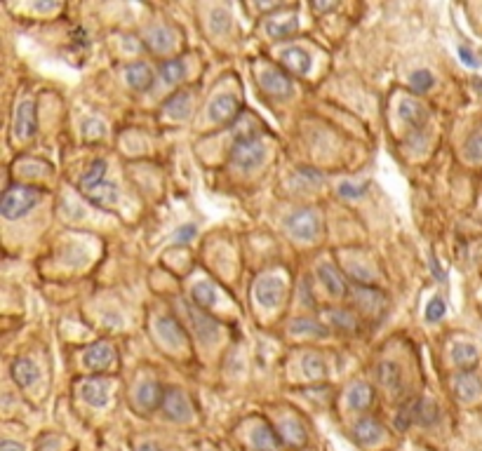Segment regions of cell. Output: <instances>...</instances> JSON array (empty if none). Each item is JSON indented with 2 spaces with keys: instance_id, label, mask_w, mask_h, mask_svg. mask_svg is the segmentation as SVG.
Here are the masks:
<instances>
[{
  "instance_id": "cell-8",
  "label": "cell",
  "mask_w": 482,
  "mask_h": 451,
  "mask_svg": "<svg viewBox=\"0 0 482 451\" xmlns=\"http://www.w3.org/2000/svg\"><path fill=\"white\" fill-rule=\"evenodd\" d=\"M282 294H285V282L275 278V275H263V278L256 280L254 299L259 301V306L275 308L282 301Z\"/></svg>"
},
{
  "instance_id": "cell-47",
  "label": "cell",
  "mask_w": 482,
  "mask_h": 451,
  "mask_svg": "<svg viewBox=\"0 0 482 451\" xmlns=\"http://www.w3.org/2000/svg\"><path fill=\"white\" fill-rule=\"evenodd\" d=\"M337 5H327V3H313L311 5V10L313 12H327V10H334Z\"/></svg>"
},
{
  "instance_id": "cell-17",
  "label": "cell",
  "mask_w": 482,
  "mask_h": 451,
  "mask_svg": "<svg viewBox=\"0 0 482 451\" xmlns=\"http://www.w3.org/2000/svg\"><path fill=\"white\" fill-rule=\"evenodd\" d=\"M113 357H115V353H113L111 343H106V341H99V343H94V346L87 348V353H85V367H87V369H92L94 374L106 371L108 367H111Z\"/></svg>"
},
{
  "instance_id": "cell-35",
  "label": "cell",
  "mask_w": 482,
  "mask_h": 451,
  "mask_svg": "<svg viewBox=\"0 0 482 451\" xmlns=\"http://www.w3.org/2000/svg\"><path fill=\"white\" fill-rule=\"evenodd\" d=\"M104 177H106V163H104V160H94L92 167L87 170V174L80 179V191L85 193L89 188H94L96 184L104 182Z\"/></svg>"
},
{
  "instance_id": "cell-32",
  "label": "cell",
  "mask_w": 482,
  "mask_h": 451,
  "mask_svg": "<svg viewBox=\"0 0 482 451\" xmlns=\"http://www.w3.org/2000/svg\"><path fill=\"white\" fill-rule=\"evenodd\" d=\"M414 409H416V423H419V425H433V423H438L440 409H438V404H435L433 399H426V397L416 399Z\"/></svg>"
},
{
  "instance_id": "cell-6",
  "label": "cell",
  "mask_w": 482,
  "mask_h": 451,
  "mask_svg": "<svg viewBox=\"0 0 482 451\" xmlns=\"http://www.w3.org/2000/svg\"><path fill=\"white\" fill-rule=\"evenodd\" d=\"M210 120L219 122V125H231L240 118V99L235 94H219L212 99V104L207 108Z\"/></svg>"
},
{
  "instance_id": "cell-2",
  "label": "cell",
  "mask_w": 482,
  "mask_h": 451,
  "mask_svg": "<svg viewBox=\"0 0 482 451\" xmlns=\"http://www.w3.org/2000/svg\"><path fill=\"white\" fill-rule=\"evenodd\" d=\"M285 226L292 237L308 242V240H316L320 233V216L313 207H301V209H294L285 219Z\"/></svg>"
},
{
  "instance_id": "cell-28",
  "label": "cell",
  "mask_w": 482,
  "mask_h": 451,
  "mask_svg": "<svg viewBox=\"0 0 482 451\" xmlns=\"http://www.w3.org/2000/svg\"><path fill=\"white\" fill-rule=\"evenodd\" d=\"M144 40L153 50V52H170L172 45H175V38H172L170 29H165V27L149 29V34H146Z\"/></svg>"
},
{
  "instance_id": "cell-33",
  "label": "cell",
  "mask_w": 482,
  "mask_h": 451,
  "mask_svg": "<svg viewBox=\"0 0 482 451\" xmlns=\"http://www.w3.org/2000/svg\"><path fill=\"white\" fill-rule=\"evenodd\" d=\"M189 108H191V94H186V92H177V94H172L170 99L165 101V106H163V111L167 115H172V118H186L189 115Z\"/></svg>"
},
{
  "instance_id": "cell-42",
  "label": "cell",
  "mask_w": 482,
  "mask_h": 451,
  "mask_svg": "<svg viewBox=\"0 0 482 451\" xmlns=\"http://www.w3.org/2000/svg\"><path fill=\"white\" fill-rule=\"evenodd\" d=\"M82 132H85V139L87 141H99L104 137L106 132V125L99 120H85V125H82Z\"/></svg>"
},
{
  "instance_id": "cell-18",
  "label": "cell",
  "mask_w": 482,
  "mask_h": 451,
  "mask_svg": "<svg viewBox=\"0 0 482 451\" xmlns=\"http://www.w3.org/2000/svg\"><path fill=\"white\" fill-rule=\"evenodd\" d=\"M125 80H127V85L134 89V92H146V89L153 87V80H156V75H153V71H151L149 64L134 61L125 71Z\"/></svg>"
},
{
  "instance_id": "cell-20",
  "label": "cell",
  "mask_w": 482,
  "mask_h": 451,
  "mask_svg": "<svg viewBox=\"0 0 482 451\" xmlns=\"http://www.w3.org/2000/svg\"><path fill=\"white\" fill-rule=\"evenodd\" d=\"M89 202L94 205V207H101V209H108L115 205V200H118V188H115V184H108V182H101L96 184L94 188H89L82 193Z\"/></svg>"
},
{
  "instance_id": "cell-10",
  "label": "cell",
  "mask_w": 482,
  "mask_h": 451,
  "mask_svg": "<svg viewBox=\"0 0 482 451\" xmlns=\"http://www.w3.org/2000/svg\"><path fill=\"white\" fill-rule=\"evenodd\" d=\"M38 130V118H36V101L27 99L17 106L15 111V134L19 139H34Z\"/></svg>"
},
{
  "instance_id": "cell-38",
  "label": "cell",
  "mask_w": 482,
  "mask_h": 451,
  "mask_svg": "<svg viewBox=\"0 0 482 451\" xmlns=\"http://www.w3.org/2000/svg\"><path fill=\"white\" fill-rule=\"evenodd\" d=\"M409 87H412L416 94L428 92V89L433 87V73H430V71H426V68L414 71L412 78H409Z\"/></svg>"
},
{
  "instance_id": "cell-30",
  "label": "cell",
  "mask_w": 482,
  "mask_h": 451,
  "mask_svg": "<svg viewBox=\"0 0 482 451\" xmlns=\"http://www.w3.org/2000/svg\"><path fill=\"white\" fill-rule=\"evenodd\" d=\"M191 299H193V304L200 308V311H207V308H212L217 304V287L212 285V282H207V280L198 282V285L193 287V292H191Z\"/></svg>"
},
{
  "instance_id": "cell-27",
  "label": "cell",
  "mask_w": 482,
  "mask_h": 451,
  "mask_svg": "<svg viewBox=\"0 0 482 451\" xmlns=\"http://www.w3.org/2000/svg\"><path fill=\"white\" fill-rule=\"evenodd\" d=\"M278 433L282 437V442L289 444V447H301V444H306L304 425H301L299 421H294V418H285V421L280 423Z\"/></svg>"
},
{
  "instance_id": "cell-25",
  "label": "cell",
  "mask_w": 482,
  "mask_h": 451,
  "mask_svg": "<svg viewBox=\"0 0 482 451\" xmlns=\"http://www.w3.org/2000/svg\"><path fill=\"white\" fill-rule=\"evenodd\" d=\"M353 433H356V440L360 444H374L379 437H381L384 433V425L377 421V418H370V416H365V418H360V421L356 423V428H353Z\"/></svg>"
},
{
  "instance_id": "cell-3",
  "label": "cell",
  "mask_w": 482,
  "mask_h": 451,
  "mask_svg": "<svg viewBox=\"0 0 482 451\" xmlns=\"http://www.w3.org/2000/svg\"><path fill=\"white\" fill-rule=\"evenodd\" d=\"M256 80H259V87L266 92L268 96H273V99H287L289 94H292V80H289L287 71H282L278 66H271V64H266L259 75H256Z\"/></svg>"
},
{
  "instance_id": "cell-44",
  "label": "cell",
  "mask_w": 482,
  "mask_h": 451,
  "mask_svg": "<svg viewBox=\"0 0 482 451\" xmlns=\"http://www.w3.org/2000/svg\"><path fill=\"white\" fill-rule=\"evenodd\" d=\"M193 235H196V226H193V223L182 226L179 230H175V242L177 244H184V242H189Z\"/></svg>"
},
{
  "instance_id": "cell-29",
  "label": "cell",
  "mask_w": 482,
  "mask_h": 451,
  "mask_svg": "<svg viewBox=\"0 0 482 451\" xmlns=\"http://www.w3.org/2000/svg\"><path fill=\"white\" fill-rule=\"evenodd\" d=\"M297 17H275L266 22V34L273 38V40H280V38H289L297 31Z\"/></svg>"
},
{
  "instance_id": "cell-5",
  "label": "cell",
  "mask_w": 482,
  "mask_h": 451,
  "mask_svg": "<svg viewBox=\"0 0 482 451\" xmlns=\"http://www.w3.org/2000/svg\"><path fill=\"white\" fill-rule=\"evenodd\" d=\"M184 311H186V315H189L193 334H196L203 343L217 339V334H219V322H217L214 318H210L207 311H200L198 306H191V304H184Z\"/></svg>"
},
{
  "instance_id": "cell-46",
  "label": "cell",
  "mask_w": 482,
  "mask_h": 451,
  "mask_svg": "<svg viewBox=\"0 0 482 451\" xmlns=\"http://www.w3.org/2000/svg\"><path fill=\"white\" fill-rule=\"evenodd\" d=\"M0 451H24V447L19 442H12V440H5L0 444Z\"/></svg>"
},
{
  "instance_id": "cell-7",
  "label": "cell",
  "mask_w": 482,
  "mask_h": 451,
  "mask_svg": "<svg viewBox=\"0 0 482 451\" xmlns=\"http://www.w3.org/2000/svg\"><path fill=\"white\" fill-rule=\"evenodd\" d=\"M160 409H163L165 418H170V421H175V423L189 421L191 414H193V407H191L189 397H186V392L179 390V388H167L165 399H163V407H160Z\"/></svg>"
},
{
  "instance_id": "cell-21",
  "label": "cell",
  "mask_w": 482,
  "mask_h": 451,
  "mask_svg": "<svg viewBox=\"0 0 482 451\" xmlns=\"http://www.w3.org/2000/svg\"><path fill=\"white\" fill-rule=\"evenodd\" d=\"M282 437L278 430H273L271 425H259V428L252 433V447L256 451H278L282 447Z\"/></svg>"
},
{
  "instance_id": "cell-45",
  "label": "cell",
  "mask_w": 482,
  "mask_h": 451,
  "mask_svg": "<svg viewBox=\"0 0 482 451\" xmlns=\"http://www.w3.org/2000/svg\"><path fill=\"white\" fill-rule=\"evenodd\" d=\"M459 57H461V61H464L466 66H471V68L480 66V61L475 59V52H473V50H468L466 45H461V47H459Z\"/></svg>"
},
{
  "instance_id": "cell-26",
  "label": "cell",
  "mask_w": 482,
  "mask_h": 451,
  "mask_svg": "<svg viewBox=\"0 0 482 451\" xmlns=\"http://www.w3.org/2000/svg\"><path fill=\"white\" fill-rule=\"evenodd\" d=\"M289 332L301 334V337H330V327L323 325L320 320L311 318H297L289 322Z\"/></svg>"
},
{
  "instance_id": "cell-43",
  "label": "cell",
  "mask_w": 482,
  "mask_h": 451,
  "mask_svg": "<svg viewBox=\"0 0 482 451\" xmlns=\"http://www.w3.org/2000/svg\"><path fill=\"white\" fill-rule=\"evenodd\" d=\"M365 186L367 184H349V182H344V184H339V195H344V198H360L365 193Z\"/></svg>"
},
{
  "instance_id": "cell-24",
  "label": "cell",
  "mask_w": 482,
  "mask_h": 451,
  "mask_svg": "<svg viewBox=\"0 0 482 451\" xmlns=\"http://www.w3.org/2000/svg\"><path fill=\"white\" fill-rule=\"evenodd\" d=\"M377 381L379 385H384L386 390H395L400 388V381H402V369L400 364L390 362V360H384V362L377 364Z\"/></svg>"
},
{
  "instance_id": "cell-48",
  "label": "cell",
  "mask_w": 482,
  "mask_h": 451,
  "mask_svg": "<svg viewBox=\"0 0 482 451\" xmlns=\"http://www.w3.org/2000/svg\"><path fill=\"white\" fill-rule=\"evenodd\" d=\"M137 451H160L158 447H156V444H153V442H144V444H139V447H137Z\"/></svg>"
},
{
  "instance_id": "cell-13",
  "label": "cell",
  "mask_w": 482,
  "mask_h": 451,
  "mask_svg": "<svg viewBox=\"0 0 482 451\" xmlns=\"http://www.w3.org/2000/svg\"><path fill=\"white\" fill-rule=\"evenodd\" d=\"M280 64L285 66V71L294 75H306L313 66V59L308 54V50L304 47H285L280 52Z\"/></svg>"
},
{
  "instance_id": "cell-19",
  "label": "cell",
  "mask_w": 482,
  "mask_h": 451,
  "mask_svg": "<svg viewBox=\"0 0 482 451\" xmlns=\"http://www.w3.org/2000/svg\"><path fill=\"white\" fill-rule=\"evenodd\" d=\"M10 374H12V378H15V383L19 385V388H31V385L38 381V367H36L34 360H29V357L12 360Z\"/></svg>"
},
{
  "instance_id": "cell-22",
  "label": "cell",
  "mask_w": 482,
  "mask_h": 451,
  "mask_svg": "<svg viewBox=\"0 0 482 451\" xmlns=\"http://www.w3.org/2000/svg\"><path fill=\"white\" fill-rule=\"evenodd\" d=\"M346 399H349V407L353 411H367L372 407V402H374V388H372L370 383L358 381L351 385Z\"/></svg>"
},
{
  "instance_id": "cell-16",
  "label": "cell",
  "mask_w": 482,
  "mask_h": 451,
  "mask_svg": "<svg viewBox=\"0 0 482 451\" xmlns=\"http://www.w3.org/2000/svg\"><path fill=\"white\" fill-rule=\"evenodd\" d=\"M156 332L165 343H170L175 348H182L186 343V332H184L182 322L177 318H170V315H160L156 320Z\"/></svg>"
},
{
  "instance_id": "cell-11",
  "label": "cell",
  "mask_w": 482,
  "mask_h": 451,
  "mask_svg": "<svg viewBox=\"0 0 482 451\" xmlns=\"http://www.w3.org/2000/svg\"><path fill=\"white\" fill-rule=\"evenodd\" d=\"M167 388H163L158 381H144L137 385L134 390V402L141 411H153L158 407H163V399H165Z\"/></svg>"
},
{
  "instance_id": "cell-1",
  "label": "cell",
  "mask_w": 482,
  "mask_h": 451,
  "mask_svg": "<svg viewBox=\"0 0 482 451\" xmlns=\"http://www.w3.org/2000/svg\"><path fill=\"white\" fill-rule=\"evenodd\" d=\"M43 191L38 186H15V188L5 191L3 200H0V212L5 219H22L27 216L31 209L41 202Z\"/></svg>"
},
{
  "instance_id": "cell-14",
  "label": "cell",
  "mask_w": 482,
  "mask_h": 451,
  "mask_svg": "<svg viewBox=\"0 0 482 451\" xmlns=\"http://www.w3.org/2000/svg\"><path fill=\"white\" fill-rule=\"evenodd\" d=\"M397 115H400V120L407 122L409 127L419 130L423 122L428 120V108L423 106L419 99H412V96H402V99L397 101Z\"/></svg>"
},
{
  "instance_id": "cell-31",
  "label": "cell",
  "mask_w": 482,
  "mask_h": 451,
  "mask_svg": "<svg viewBox=\"0 0 482 451\" xmlns=\"http://www.w3.org/2000/svg\"><path fill=\"white\" fill-rule=\"evenodd\" d=\"M186 75V64L182 59H167L160 64V78L165 85H179Z\"/></svg>"
},
{
  "instance_id": "cell-36",
  "label": "cell",
  "mask_w": 482,
  "mask_h": 451,
  "mask_svg": "<svg viewBox=\"0 0 482 451\" xmlns=\"http://www.w3.org/2000/svg\"><path fill=\"white\" fill-rule=\"evenodd\" d=\"M330 322L332 327H337L339 332H356L358 330V318L349 311H330Z\"/></svg>"
},
{
  "instance_id": "cell-41",
  "label": "cell",
  "mask_w": 482,
  "mask_h": 451,
  "mask_svg": "<svg viewBox=\"0 0 482 451\" xmlns=\"http://www.w3.org/2000/svg\"><path fill=\"white\" fill-rule=\"evenodd\" d=\"M445 301L440 299V296H433V299L428 301V306H426V320L428 322H438L442 320V315H445Z\"/></svg>"
},
{
  "instance_id": "cell-37",
  "label": "cell",
  "mask_w": 482,
  "mask_h": 451,
  "mask_svg": "<svg viewBox=\"0 0 482 451\" xmlns=\"http://www.w3.org/2000/svg\"><path fill=\"white\" fill-rule=\"evenodd\" d=\"M301 369H304L308 378H323L325 376V362H323V357L316 355V353L304 355V360H301Z\"/></svg>"
},
{
  "instance_id": "cell-4",
  "label": "cell",
  "mask_w": 482,
  "mask_h": 451,
  "mask_svg": "<svg viewBox=\"0 0 482 451\" xmlns=\"http://www.w3.org/2000/svg\"><path fill=\"white\" fill-rule=\"evenodd\" d=\"M263 158H266V148L259 139L252 141H235L233 148H231V163H233L238 170H256Z\"/></svg>"
},
{
  "instance_id": "cell-12",
  "label": "cell",
  "mask_w": 482,
  "mask_h": 451,
  "mask_svg": "<svg viewBox=\"0 0 482 451\" xmlns=\"http://www.w3.org/2000/svg\"><path fill=\"white\" fill-rule=\"evenodd\" d=\"M452 390L454 395L461 399V402H471L482 392V378L473 371H459L452 381Z\"/></svg>"
},
{
  "instance_id": "cell-9",
  "label": "cell",
  "mask_w": 482,
  "mask_h": 451,
  "mask_svg": "<svg viewBox=\"0 0 482 451\" xmlns=\"http://www.w3.org/2000/svg\"><path fill=\"white\" fill-rule=\"evenodd\" d=\"M80 397L94 409L106 407L108 399H111V383L101 376H89L80 383Z\"/></svg>"
},
{
  "instance_id": "cell-15",
  "label": "cell",
  "mask_w": 482,
  "mask_h": 451,
  "mask_svg": "<svg viewBox=\"0 0 482 451\" xmlns=\"http://www.w3.org/2000/svg\"><path fill=\"white\" fill-rule=\"evenodd\" d=\"M318 280L323 282V287L330 292V296H334V299H342V296H346V292H349V285H346L344 275L339 273V268L332 266V263H320Z\"/></svg>"
},
{
  "instance_id": "cell-40",
  "label": "cell",
  "mask_w": 482,
  "mask_h": 451,
  "mask_svg": "<svg viewBox=\"0 0 482 451\" xmlns=\"http://www.w3.org/2000/svg\"><path fill=\"white\" fill-rule=\"evenodd\" d=\"M466 156L473 163H482V132H475L471 139L466 141Z\"/></svg>"
},
{
  "instance_id": "cell-23",
  "label": "cell",
  "mask_w": 482,
  "mask_h": 451,
  "mask_svg": "<svg viewBox=\"0 0 482 451\" xmlns=\"http://www.w3.org/2000/svg\"><path fill=\"white\" fill-rule=\"evenodd\" d=\"M452 360H454V364L459 367L461 371H473L475 367H478L480 353H478V348H475L473 343L461 341V343L452 346Z\"/></svg>"
},
{
  "instance_id": "cell-39",
  "label": "cell",
  "mask_w": 482,
  "mask_h": 451,
  "mask_svg": "<svg viewBox=\"0 0 482 451\" xmlns=\"http://www.w3.org/2000/svg\"><path fill=\"white\" fill-rule=\"evenodd\" d=\"M210 27L214 34H226L228 27H231V15L226 10H214L212 12V19H210Z\"/></svg>"
},
{
  "instance_id": "cell-34",
  "label": "cell",
  "mask_w": 482,
  "mask_h": 451,
  "mask_svg": "<svg viewBox=\"0 0 482 451\" xmlns=\"http://www.w3.org/2000/svg\"><path fill=\"white\" fill-rule=\"evenodd\" d=\"M233 134H235V141L259 139V125H256V120L252 115H240V118L233 122Z\"/></svg>"
}]
</instances>
